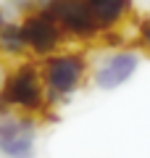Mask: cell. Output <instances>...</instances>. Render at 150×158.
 <instances>
[{"label":"cell","instance_id":"ba28073f","mask_svg":"<svg viewBox=\"0 0 150 158\" xmlns=\"http://www.w3.org/2000/svg\"><path fill=\"white\" fill-rule=\"evenodd\" d=\"M29 53L27 40H24L21 21H8L0 29V58L3 61H24Z\"/></svg>","mask_w":150,"mask_h":158},{"label":"cell","instance_id":"3957f363","mask_svg":"<svg viewBox=\"0 0 150 158\" xmlns=\"http://www.w3.org/2000/svg\"><path fill=\"white\" fill-rule=\"evenodd\" d=\"M140 63H142V53L134 48H119V50H108L106 56H100L90 69V82L98 90H119L137 74Z\"/></svg>","mask_w":150,"mask_h":158},{"label":"cell","instance_id":"30bf717a","mask_svg":"<svg viewBox=\"0 0 150 158\" xmlns=\"http://www.w3.org/2000/svg\"><path fill=\"white\" fill-rule=\"evenodd\" d=\"M6 8L16 16H27V13L37 11V0H6Z\"/></svg>","mask_w":150,"mask_h":158},{"label":"cell","instance_id":"5b68a950","mask_svg":"<svg viewBox=\"0 0 150 158\" xmlns=\"http://www.w3.org/2000/svg\"><path fill=\"white\" fill-rule=\"evenodd\" d=\"M37 8H48L56 16L66 40L92 42L100 37V29L87 8V0H37Z\"/></svg>","mask_w":150,"mask_h":158},{"label":"cell","instance_id":"8992f818","mask_svg":"<svg viewBox=\"0 0 150 158\" xmlns=\"http://www.w3.org/2000/svg\"><path fill=\"white\" fill-rule=\"evenodd\" d=\"M0 156L37 158V116L27 113L0 116Z\"/></svg>","mask_w":150,"mask_h":158},{"label":"cell","instance_id":"277c9868","mask_svg":"<svg viewBox=\"0 0 150 158\" xmlns=\"http://www.w3.org/2000/svg\"><path fill=\"white\" fill-rule=\"evenodd\" d=\"M21 29H24V40H27L29 56L42 61V58L56 56L58 50H63L66 34H63V29L58 27L56 16L48 8H37V11L21 16Z\"/></svg>","mask_w":150,"mask_h":158},{"label":"cell","instance_id":"6da1fadb","mask_svg":"<svg viewBox=\"0 0 150 158\" xmlns=\"http://www.w3.org/2000/svg\"><path fill=\"white\" fill-rule=\"evenodd\" d=\"M90 58L82 50H58L40 61L42 82L48 90V106H63L69 103L90 79Z\"/></svg>","mask_w":150,"mask_h":158},{"label":"cell","instance_id":"8fae6325","mask_svg":"<svg viewBox=\"0 0 150 158\" xmlns=\"http://www.w3.org/2000/svg\"><path fill=\"white\" fill-rule=\"evenodd\" d=\"M8 21H11V19H8V13H6V8L0 6V29L6 27V24H8Z\"/></svg>","mask_w":150,"mask_h":158},{"label":"cell","instance_id":"7a4b0ae2","mask_svg":"<svg viewBox=\"0 0 150 158\" xmlns=\"http://www.w3.org/2000/svg\"><path fill=\"white\" fill-rule=\"evenodd\" d=\"M3 98L11 106V111L27 113V116H40V113H50L48 106V90L42 82V71L40 63L34 61H16L8 69L6 85H3Z\"/></svg>","mask_w":150,"mask_h":158},{"label":"cell","instance_id":"9c48e42d","mask_svg":"<svg viewBox=\"0 0 150 158\" xmlns=\"http://www.w3.org/2000/svg\"><path fill=\"white\" fill-rule=\"evenodd\" d=\"M137 50L150 58V13L137 21Z\"/></svg>","mask_w":150,"mask_h":158},{"label":"cell","instance_id":"52a82bcc","mask_svg":"<svg viewBox=\"0 0 150 158\" xmlns=\"http://www.w3.org/2000/svg\"><path fill=\"white\" fill-rule=\"evenodd\" d=\"M87 8L98 24L100 34L121 29L134 13V0H87Z\"/></svg>","mask_w":150,"mask_h":158}]
</instances>
